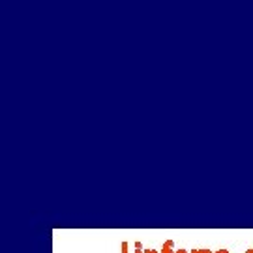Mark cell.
<instances>
[{"mask_svg":"<svg viewBox=\"0 0 253 253\" xmlns=\"http://www.w3.org/2000/svg\"><path fill=\"white\" fill-rule=\"evenodd\" d=\"M162 253H174V250H172V242H171V240H167V242L163 244Z\"/></svg>","mask_w":253,"mask_h":253,"instance_id":"6da1fadb","label":"cell"},{"mask_svg":"<svg viewBox=\"0 0 253 253\" xmlns=\"http://www.w3.org/2000/svg\"><path fill=\"white\" fill-rule=\"evenodd\" d=\"M191 253H199V250H193V252H191Z\"/></svg>","mask_w":253,"mask_h":253,"instance_id":"8992f818","label":"cell"},{"mask_svg":"<svg viewBox=\"0 0 253 253\" xmlns=\"http://www.w3.org/2000/svg\"><path fill=\"white\" fill-rule=\"evenodd\" d=\"M246 253H253V250H248V252H246Z\"/></svg>","mask_w":253,"mask_h":253,"instance_id":"52a82bcc","label":"cell"},{"mask_svg":"<svg viewBox=\"0 0 253 253\" xmlns=\"http://www.w3.org/2000/svg\"><path fill=\"white\" fill-rule=\"evenodd\" d=\"M145 253H158L156 250H145Z\"/></svg>","mask_w":253,"mask_h":253,"instance_id":"3957f363","label":"cell"},{"mask_svg":"<svg viewBox=\"0 0 253 253\" xmlns=\"http://www.w3.org/2000/svg\"><path fill=\"white\" fill-rule=\"evenodd\" d=\"M214 253H229L227 250H217V252H214Z\"/></svg>","mask_w":253,"mask_h":253,"instance_id":"277c9868","label":"cell"},{"mask_svg":"<svg viewBox=\"0 0 253 253\" xmlns=\"http://www.w3.org/2000/svg\"><path fill=\"white\" fill-rule=\"evenodd\" d=\"M199 253H214V252H210V250H199Z\"/></svg>","mask_w":253,"mask_h":253,"instance_id":"7a4b0ae2","label":"cell"},{"mask_svg":"<svg viewBox=\"0 0 253 253\" xmlns=\"http://www.w3.org/2000/svg\"><path fill=\"white\" fill-rule=\"evenodd\" d=\"M174 253H188V252H186V250H176Z\"/></svg>","mask_w":253,"mask_h":253,"instance_id":"5b68a950","label":"cell"}]
</instances>
